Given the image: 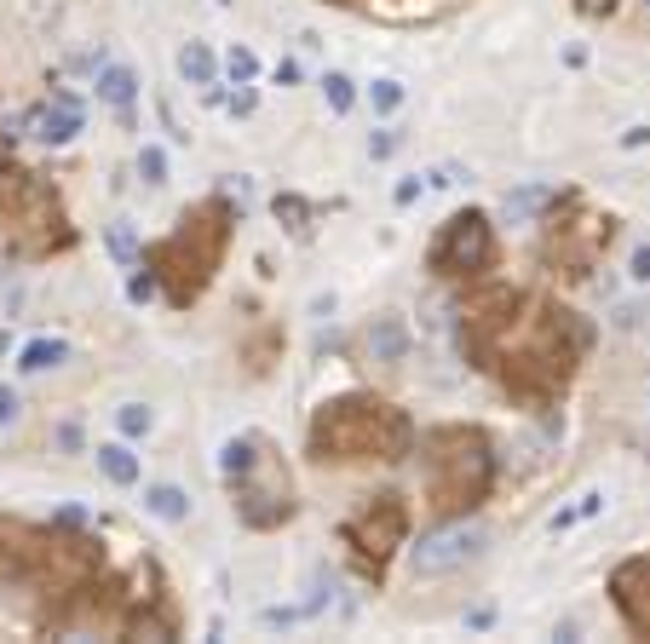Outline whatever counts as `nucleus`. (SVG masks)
I'll list each match as a JSON object with an SVG mask.
<instances>
[{"label":"nucleus","instance_id":"1","mask_svg":"<svg viewBox=\"0 0 650 644\" xmlns=\"http://www.w3.org/2000/svg\"><path fill=\"white\" fill-rule=\"evenodd\" d=\"M593 351V328L581 322V311L558 305L547 294H524V305L507 317V328L489 340L484 351V374L501 380L512 403H530V409H547L558 403L570 380H576L581 357Z\"/></svg>","mask_w":650,"mask_h":644},{"label":"nucleus","instance_id":"2","mask_svg":"<svg viewBox=\"0 0 650 644\" xmlns=\"http://www.w3.org/2000/svg\"><path fill=\"white\" fill-rule=\"evenodd\" d=\"M104 575V547L75 524H29V518H0V581L29 587L64 616L70 604L98 587Z\"/></svg>","mask_w":650,"mask_h":644},{"label":"nucleus","instance_id":"3","mask_svg":"<svg viewBox=\"0 0 650 644\" xmlns=\"http://www.w3.org/2000/svg\"><path fill=\"white\" fill-rule=\"evenodd\" d=\"M231 230H236L231 202H225V196H208V202L185 207L179 225L167 230L162 242L144 248V271L162 282L167 305L190 311L196 299L208 294L219 265H225V253H231Z\"/></svg>","mask_w":650,"mask_h":644},{"label":"nucleus","instance_id":"4","mask_svg":"<svg viewBox=\"0 0 650 644\" xmlns=\"http://www.w3.org/2000/svg\"><path fill=\"white\" fill-rule=\"evenodd\" d=\"M311 460H403L415 449V420L386 403V397H374V391H351V397H334L323 409L311 414Z\"/></svg>","mask_w":650,"mask_h":644},{"label":"nucleus","instance_id":"5","mask_svg":"<svg viewBox=\"0 0 650 644\" xmlns=\"http://www.w3.org/2000/svg\"><path fill=\"white\" fill-rule=\"evenodd\" d=\"M420 483L438 518H466L495 489V443L478 426H432L420 432Z\"/></svg>","mask_w":650,"mask_h":644},{"label":"nucleus","instance_id":"6","mask_svg":"<svg viewBox=\"0 0 650 644\" xmlns=\"http://www.w3.org/2000/svg\"><path fill=\"white\" fill-rule=\"evenodd\" d=\"M225 483H231V506L248 529H282L300 501H294V478L288 460L265 432H248L225 443Z\"/></svg>","mask_w":650,"mask_h":644},{"label":"nucleus","instance_id":"7","mask_svg":"<svg viewBox=\"0 0 650 644\" xmlns=\"http://www.w3.org/2000/svg\"><path fill=\"white\" fill-rule=\"evenodd\" d=\"M0 230H6V248L18 259H47V253H64L75 242L58 190L29 167L0 173Z\"/></svg>","mask_w":650,"mask_h":644},{"label":"nucleus","instance_id":"8","mask_svg":"<svg viewBox=\"0 0 650 644\" xmlns=\"http://www.w3.org/2000/svg\"><path fill=\"white\" fill-rule=\"evenodd\" d=\"M610 242H616V219H610V213H593V207L570 190V196H558L553 213H547L541 259H547L558 276L581 282V276H593V265L604 259V248H610Z\"/></svg>","mask_w":650,"mask_h":644},{"label":"nucleus","instance_id":"9","mask_svg":"<svg viewBox=\"0 0 650 644\" xmlns=\"http://www.w3.org/2000/svg\"><path fill=\"white\" fill-rule=\"evenodd\" d=\"M340 541L351 547V564L369 575V581H380V575L392 570L397 547L409 541V501H403L397 489L369 495V501H363L346 524H340Z\"/></svg>","mask_w":650,"mask_h":644},{"label":"nucleus","instance_id":"10","mask_svg":"<svg viewBox=\"0 0 650 644\" xmlns=\"http://www.w3.org/2000/svg\"><path fill=\"white\" fill-rule=\"evenodd\" d=\"M426 265L449 282H478L484 271H495V225H489V213L478 207H461V213H449L443 230L432 236V248H426Z\"/></svg>","mask_w":650,"mask_h":644},{"label":"nucleus","instance_id":"11","mask_svg":"<svg viewBox=\"0 0 650 644\" xmlns=\"http://www.w3.org/2000/svg\"><path fill=\"white\" fill-rule=\"evenodd\" d=\"M524 305V294L518 288H507V282H489V288H478V294L461 305V351H466V363L478 368L484 363V351L489 340L507 328V317Z\"/></svg>","mask_w":650,"mask_h":644},{"label":"nucleus","instance_id":"12","mask_svg":"<svg viewBox=\"0 0 650 644\" xmlns=\"http://www.w3.org/2000/svg\"><path fill=\"white\" fill-rule=\"evenodd\" d=\"M610 598H616L627 627L639 639H650V552H639V558H627V564L610 570Z\"/></svg>","mask_w":650,"mask_h":644},{"label":"nucleus","instance_id":"13","mask_svg":"<svg viewBox=\"0 0 650 644\" xmlns=\"http://www.w3.org/2000/svg\"><path fill=\"white\" fill-rule=\"evenodd\" d=\"M484 547V535L478 529H438V535H426L415 547V570L420 575H443V570H461L466 558H478Z\"/></svg>","mask_w":650,"mask_h":644},{"label":"nucleus","instance_id":"14","mask_svg":"<svg viewBox=\"0 0 650 644\" xmlns=\"http://www.w3.org/2000/svg\"><path fill=\"white\" fill-rule=\"evenodd\" d=\"M29 127L41 144H70L81 133V110H75V98H58V104H41V110L29 115Z\"/></svg>","mask_w":650,"mask_h":644},{"label":"nucleus","instance_id":"15","mask_svg":"<svg viewBox=\"0 0 650 644\" xmlns=\"http://www.w3.org/2000/svg\"><path fill=\"white\" fill-rule=\"evenodd\" d=\"M363 345H369L374 363H403V357H409V328H403V317H392V311H386V317L369 322Z\"/></svg>","mask_w":650,"mask_h":644},{"label":"nucleus","instance_id":"16","mask_svg":"<svg viewBox=\"0 0 650 644\" xmlns=\"http://www.w3.org/2000/svg\"><path fill=\"white\" fill-rule=\"evenodd\" d=\"M144 506H150L162 524H185V518H190V495H185V489H173V483H156V489H144Z\"/></svg>","mask_w":650,"mask_h":644},{"label":"nucleus","instance_id":"17","mask_svg":"<svg viewBox=\"0 0 650 644\" xmlns=\"http://www.w3.org/2000/svg\"><path fill=\"white\" fill-rule=\"evenodd\" d=\"M98 466H104V478L110 483H139V460H133V449L127 443H98Z\"/></svg>","mask_w":650,"mask_h":644},{"label":"nucleus","instance_id":"18","mask_svg":"<svg viewBox=\"0 0 650 644\" xmlns=\"http://www.w3.org/2000/svg\"><path fill=\"white\" fill-rule=\"evenodd\" d=\"M133 92H139V81H133V69H121V64L98 69V98H104V104H116V110H127V104H133Z\"/></svg>","mask_w":650,"mask_h":644},{"label":"nucleus","instance_id":"19","mask_svg":"<svg viewBox=\"0 0 650 644\" xmlns=\"http://www.w3.org/2000/svg\"><path fill=\"white\" fill-rule=\"evenodd\" d=\"M64 357H70V345L64 340H29L24 357H18V368H24V374H41V368H58Z\"/></svg>","mask_w":650,"mask_h":644},{"label":"nucleus","instance_id":"20","mask_svg":"<svg viewBox=\"0 0 650 644\" xmlns=\"http://www.w3.org/2000/svg\"><path fill=\"white\" fill-rule=\"evenodd\" d=\"M179 75L196 81V87H213V52L202 41H190L185 52H179Z\"/></svg>","mask_w":650,"mask_h":644},{"label":"nucleus","instance_id":"21","mask_svg":"<svg viewBox=\"0 0 650 644\" xmlns=\"http://www.w3.org/2000/svg\"><path fill=\"white\" fill-rule=\"evenodd\" d=\"M277 219H288V230L305 236V230H311V202H300V196H277Z\"/></svg>","mask_w":650,"mask_h":644},{"label":"nucleus","instance_id":"22","mask_svg":"<svg viewBox=\"0 0 650 644\" xmlns=\"http://www.w3.org/2000/svg\"><path fill=\"white\" fill-rule=\"evenodd\" d=\"M323 98H328V110H334V115L351 110V81L340 75V69H328V75H323Z\"/></svg>","mask_w":650,"mask_h":644},{"label":"nucleus","instance_id":"23","mask_svg":"<svg viewBox=\"0 0 650 644\" xmlns=\"http://www.w3.org/2000/svg\"><path fill=\"white\" fill-rule=\"evenodd\" d=\"M139 173H144V184H167V150L162 144H144L139 150Z\"/></svg>","mask_w":650,"mask_h":644},{"label":"nucleus","instance_id":"24","mask_svg":"<svg viewBox=\"0 0 650 644\" xmlns=\"http://www.w3.org/2000/svg\"><path fill=\"white\" fill-rule=\"evenodd\" d=\"M225 69H231V81H254V75H259V58L248 52V46H231V52H225Z\"/></svg>","mask_w":650,"mask_h":644},{"label":"nucleus","instance_id":"25","mask_svg":"<svg viewBox=\"0 0 650 644\" xmlns=\"http://www.w3.org/2000/svg\"><path fill=\"white\" fill-rule=\"evenodd\" d=\"M369 98H374V110H380V115H392L397 104H403V81H374Z\"/></svg>","mask_w":650,"mask_h":644},{"label":"nucleus","instance_id":"26","mask_svg":"<svg viewBox=\"0 0 650 644\" xmlns=\"http://www.w3.org/2000/svg\"><path fill=\"white\" fill-rule=\"evenodd\" d=\"M110 253H116V259H139V236H133V225H110Z\"/></svg>","mask_w":650,"mask_h":644},{"label":"nucleus","instance_id":"27","mask_svg":"<svg viewBox=\"0 0 650 644\" xmlns=\"http://www.w3.org/2000/svg\"><path fill=\"white\" fill-rule=\"evenodd\" d=\"M116 420H121V432H127V437H144V432H150V409H144V403H127Z\"/></svg>","mask_w":650,"mask_h":644},{"label":"nucleus","instance_id":"28","mask_svg":"<svg viewBox=\"0 0 650 644\" xmlns=\"http://www.w3.org/2000/svg\"><path fill=\"white\" fill-rule=\"evenodd\" d=\"M541 202H547V190H518V196H507V219H524V213H535Z\"/></svg>","mask_w":650,"mask_h":644},{"label":"nucleus","instance_id":"29","mask_svg":"<svg viewBox=\"0 0 650 644\" xmlns=\"http://www.w3.org/2000/svg\"><path fill=\"white\" fill-rule=\"evenodd\" d=\"M570 6H576L581 18H610L616 12V0H570Z\"/></svg>","mask_w":650,"mask_h":644},{"label":"nucleus","instance_id":"30","mask_svg":"<svg viewBox=\"0 0 650 644\" xmlns=\"http://www.w3.org/2000/svg\"><path fill=\"white\" fill-rule=\"evenodd\" d=\"M156 288H162V282H156V276H150V271L127 282V294H133V299H150V294H156Z\"/></svg>","mask_w":650,"mask_h":644},{"label":"nucleus","instance_id":"31","mask_svg":"<svg viewBox=\"0 0 650 644\" xmlns=\"http://www.w3.org/2000/svg\"><path fill=\"white\" fill-rule=\"evenodd\" d=\"M392 150H397V133H374V138H369V156H374V161L392 156Z\"/></svg>","mask_w":650,"mask_h":644},{"label":"nucleus","instance_id":"32","mask_svg":"<svg viewBox=\"0 0 650 644\" xmlns=\"http://www.w3.org/2000/svg\"><path fill=\"white\" fill-rule=\"evenodd\" d=\"M633 282H650V242L633 248Z\"/></svg>","mask_w":650,"mask_h":644},{"label":"nucleus","instance_id":"33","mask_svg":"<svg viewBox=\"0 0 650 644\" xmlns=\"http://www.w3.org/2000/svg\"><path fill=\"white\" fill-rule=\"evenodd\" d=\"M12 414H18V391H6V386H0V426H6Z\"/></svg>","mask_w":650,"mask_h":644},{"label":"nucleus","instance_id":"34","mask_svg":"<svg viewBox=\"0 0 650 644\" xmlns=\"http://www.w3.org/2000/svg\"><path fill=\"white\" fill-rule=\"evenodd\" d=\"M415 196H420V179H403V184H397V207H409Z\"/></svg>","mask_w":650,"mask_h":644},{"label":"nucleus","instance_id":"35","mask_svg":"<svg viewBox=\"0 0 650 644\" xmlns=\"http://www.w3.org/2000/svg\"><path fill=\"white\" fill-rule=\"evenodd\" d=\"M622 144H627V150H639V144H650V127H627V133H622Z\"/></svg>","mask_w":650,"mask_h":644},{"label":"nucleus","instance_id":"36","mask_svg":"<svg viewBox=\"0 0 650 644\" xmlns=\"http://www.w3.org/2000/svg\"><path fill=\"white\" fill-rule=\"evenodd\" d=\"M219 6H231V0H219Z\"/></svg>","mask_w":650,"mask_h":644},{"label":"nucleus","instance_id":"37","mask_svg":"<svg viewBox=\"0 0 650 644\" xmlns=\"http://www.w3.org/2000/svg\"><path fill=\"white\" fill-rule=\"evenodd\" d=\"M645 6H650V0H645Z\"/></svg>","mask_w":650,"mask_h":644}]
</instances>
